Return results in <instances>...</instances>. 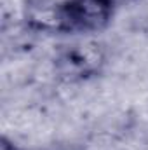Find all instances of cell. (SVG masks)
<instances>
[{
	"label": "cell",
	"instance_id": "cell-1",
	"mask_svg": "<svg viewBox=\"0 0 148 150\" xmlns=\"http://www.w3.org/2000/svg\"><path fill=\"white\" fill-rule=\"evenodd\" d=\"M106 49L98 40H75L72 44L61 45L52 59V68L58 80L65 84L87 82L106 67Z\"/></svg>",
	"mask_w": 148,
	"mask_h": 150
},
{
	"label": "cell",
	"instance_id": "cell-2",
	"mask_svg": "<svg viewBox=\"0 0 148 150\" xmlns=\"http://www.w3.org/2000/svg\"><path fill=\"white\" fill-rule=\"evenodd\" d=\"M115 9V0H63L56 4V32L82 35L103 32Z\"/></svg>",
	"mask_w": 148,
	"mask_h": 150
},
{
	"label": "cell",
	"instance_id": "cell-3",
	"mask_svg": "<svg viewBox=\"0 0 148 150\" xmlns=\"http://www.w3.org/2000/svg\"><path fill=\"white\" fill-rule=\"evenodd\" d=\"M120 2H125V0H115V4H117V5H118Z\"/></svg>",
	"mask_w": 148,
	"mask_h": 150
}]
</instances>
